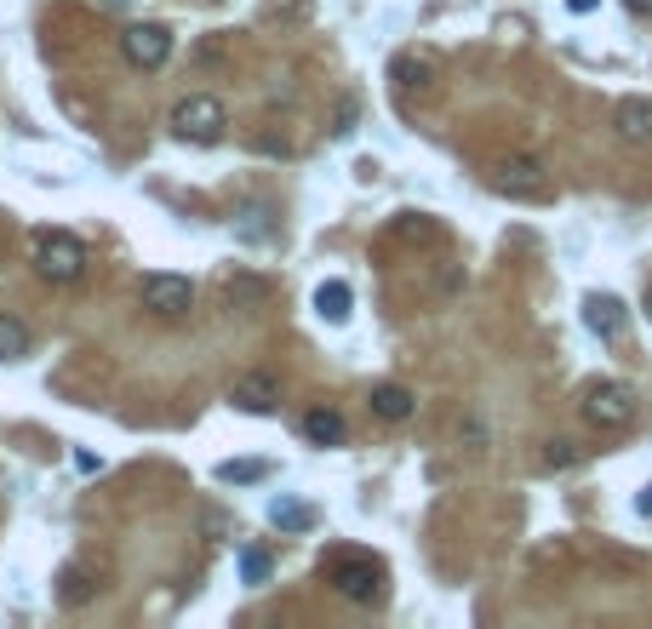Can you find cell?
Instances as JSON below:
<instances>
[{
    "label": "cell",
    "mask_w": 652,
    "mask_h": 629,
    "mask_svg": "<svg viewBox=\"0 0 652 629\" xmlns=\"http://www.w3.org/2000/svg\"><path fill=\"white\" fill-rule=\"evenodd\" d=\"M326 584H333L344 601H361V607H372V601H384V561L344 549V556L326 561Z\"/></svg>",
    "instance_id": "obj_1"
},
{
    "label": "cell",
    "mask_w": 652,
    "mask_h": 629,
    "mask_svg": "<svg viewBox=\"0 0 652 629\" xmlns=\"http://www.w3.org/2000/svg\"><path fill=\"white\" fill-rule=\"evenodd\" d=\"M636 412H641V400H636V389H630V384H618V377H601V384H590V389H584V418L595 423L601 435L630 430Z\"/></svg>",
    "instance_id": "obj_2"
},
{
    "label": "cell",
    "mask_w": 652,
    "mask_h": 629,
    "mask_svg": "<svg viewBox=\"0 0 652 629\" xmlns=\"http://www.w3.org/2000/svg\"><path fill=\"white\" fill-rule=\"evenodd\" d=\"M223 126H230V115H223V104L212 92H189L172 104V132H178L184 143H218Z\"/></svg>",
    "instance_id": "obj_3"
},
{
    "label": "cell",
    "mask_w": 652,
    "mask_h": 629,
    "mask_svg": "<svg viewBox=\"0 0 652 629\" xmlns=\"http://www.w3.org/2000/svg\"><path fill=\"white\" fill-rule=\"evenodd\" d=\"M35 269L46 275V281L69 287V281H81V275H86V246L74 241L69 230H40L35 235Z\"/></svg>",
    "instance_id": "obj_4"
},
{
    "label": "cell",
    "mask_w": 652,
    "mask_h": 629,
    "mask_svg": "<svg viewBox=\"0 0 652 629\" xmlns=\"http://www.w3.org/2000/svg\"><path fill=\"white\" fill-rule=\"evenodd\" d=\"M492 189L510 195V200H549L556 195V178H549V166L538 155H510L492 166Z\"/></svg>",
    "instance_id": "obj_5"
},
{
    "label": "cell",
    "mask_w": 652,
    "mask_h": 629,
    "mask_svg": "<svg viewBox=\"0 0 652 629\" xmlns=\"http://www.w3.org/2000/svg\"><path fill=\"white\" fill-rule=\"evenodd\" d=\"M138 298H143V310H149V315L178 321V315H189V304H195V287L184 281V275H172V269H155V275H143Z\"/></svg>",
    "instance_id": "obj_6"
},
{
    "label": "cell",
    "mask_w": 652,
    "mask_h": 629,
    "mask_svg": "<svg viewBox=\"0 0 652 629\" xmlns=\"http://www.w3.org/2000/svg\"><path fill=\"white\" fill-rule=\"evenodd\" d=\"M120 58H127L132 69H166V58H172V30L166 23H132L127 35H120Z\"/></svg>",
    "instance_id": "obj_7"
},
{
    "label": "cell",
    "mask_w": 652,
    "mask_h": 629,
    "mask_svg": "<svg viewBox=\"0 0 652 629\" xmlns=\"http://www.w3.org/2000/svg\"><path fill=\"white\" fill-rule=\"evenodd\" d=\"M230 407H241V412H275L281 407V377L275 372H241L235 384H230Z\"/></svg>",
    "instance_id": "obj_8"
},
{
    "label": "cell",
    "mask_w": 652,
    "mask_h": 629,
    "mask_svg": "<svg viewBox=\"0 0 652 629\" xmlns=\"http://www.w3.org/2000/svg\"><path fill=\"white\" fill-rule=\"evenodd\" d=\"M613 132L624 143H652V104L647 97H624V104L613 109Z\"/></svg>",
    "instance_id": "obj_9"
},
{
    "label": "cell",
    "mask_w": 652,
    "mask_h": 629,
    "mask_svg": "<svg viewBox=\"0 0 652 629\" xmlns=\"http://www.w3.org/2000/svg\"><path fill=\"white\" fill-rule=\"evenodd\" d=\"M97 595V572L86 567V561H69L63 572H58V607H86V601Z\"/></svg>",
    "instance_id": "obj_10"
},
{
    "label": "cell",
    "mask_w": 652,
    "mask_h": 629,
    "mask_svg": "<svg viewBox=\"0 0 652 629\" xmlns=\"http://www.w3.org/2000/svg\"><path fill=\"white\" fill-rule=\"evenodd\" d=\"M412 389L407 384H372V412H379L384 423H407L412 418Z\"/></svg>",
    "instance_id": "obj_11"
},
{
    "label": "cell",
    "mask_w": 652,
    "mask_h": 629,
    "mask_svg": "<svg viewBox=\"0 0 652 629\" xmlns=\"http://www.w3.org/2000/svg\"><path fill=\"white\" fill-rule=\"evenodd\" d=\"M304 441H315V446H344V441H349V423H344L333 407H315V412H304Z\"/></svg>",
    "instance_id": "obj_12"
},
{
    "label": "cell",
    "mask_w": 652,
    "mask_h": 629,
    "mask_svg": "<svg viewBox=\"0 0 652 629\" xmlns=\"http://www.w3.org/2000/svg\"><path fill=\"white\" fill-rule=\"evenodd\" d=\"M584 321H590L595 338H618V333H624V304L601 292V298H590V304H584Z\"/></svg>",
    "instance_id": "obj_13"
},
{
    "label": "cell",
    "mask_w": 652,
    "mask_h": 629,
    "mask_svg": "<svg viewBox=\"0 0 652 629\" xmlns=\"http://www.w3.org/2000/svg\"><path fill=\"white\" fill-rule=\"evenodd\" d=\"M349 304H356V298H349V287H344V281H321V292H315V310H321V321L344 326V321H349Z\"/></svg>",
    "instance_id": "obj_14"
},
{
    "label": "cell",
    "mask_w": 652,
    "mask_h": 629,
    "mask_svg": "<svg viewBox=\"0 0 652 629\" xmlns=\"http://www.w3.org/2000/svg\"><path fill=\"white\" fill-rule=\"evenodd\" d=\"M23 356H30V326L0 310V361H23Z\"/></svg>",
    "instance_id": "obj_15"
},
{
    "label": "cell",
    "mask_w": 652,
    "mask_h": 629,
    "mask_svg": "<svg viewBox=\"0 0 652 629\" xmlns=\"http://www.w3.org/2000/svg\"><path fill=\"white\" fill-rule=\"evenodd\" d=\"M269 521H275V526H287V533H304V526H310L315 515L304 510V503H287V498H275V503H269Z\"/></svg>",
    "instance_id": "obj_16"
},
{
    "label": "cell",
    "mask_w": 652,
    "mask_h": 629,
    "mask_svg": "<svg viewBox=\"0 0 652 629\" xmlns=\"http://www.w3.org/2000/svg\"><path fill=\"white\" fill-rule=\"evenodd\" d=\"M235 230H241L246 241H269V235H275V223H269V212H264V207H246V212L235 218Z\"/></svg>",
    "instance_id": "obj_17"
},
{
    "label": "cell",
    "mask_w": 652,
    "mask_h": 629,
    "mask_svg": "<svg viewBox=\"0 0 652 629\" xmlns=\"http://www.w3.org/2000/svg\"><path fill=\"white\" fill-rule=\"evenodd\" d=\"M579 458H584L579 441H549V446H544V469H572Z\"/></svg>",
    "instance_id": "obj_18"
},
{
    "label": "cell",
    "mask_w": 652,
    "mask_h": 629,
    "mask_svg": "<svg viewBox=\"0 0 652 629\" xmlns=\"http://www.w3.org/2000/svg\"><path fill=\"white\" fill-rule=\"evenodd\" d=\"M264 475H269V469H264L258 458H241V464L230 458V464H218V481H264Z\"/></svg>",
    "instance_id": "obj_19"
},
{
    "label": "cell",
    "mask_w": 652,
    "mask_h": 629,
    "mask_svg": "<svg viewBox=\"0 0 652 629\" xmlns=\"http://www.w3.org/2000/svg\"><path fill=\"white\" fill-rule=\"evenodd\" d=\"M241 578H246V584H264V578H269V556H264V549H246V556H241Z\"/></svg>",
    "instance_id": "obj_20"
},
{
    "label": "cell",
    "mask_w": 652,
    "mask_h": 629,
    "mask_svg": "<svg viewBox=\"0 0 652 629\" xmlns=\"http://www.w3.org/2000/svg\"><path fill=\"white\" fill-rule=\"evenodd\" d=\"M223 292H230V304H246V298H264V281H230Z\"/></svg>",
    "instance_id": "obj_21"
},
{
    "label": "cell",
    "mask_w": 652,
    "mask_h": 629,
    "mask_svg": "<svg viewBox=\"0 0 652 629\" xmlns=\"http://www.w3.org/2000/svg\"><path fill=\"white\" fill-rule=\"evenodd\" d=\"M636 510H641V515H652V487H647V492L636 498Z\"/></svg>",
    "instance_id": "obj_22"
},
{
    "label": "cell",
    "mask_w": 652,
    "mask_h": 629,
    "mask_svg": "<svg viewBox=\"0 0 652 629\" xmlns=\"http://www.w3.org/2000/svg\"><path fill=\"white\" fill-rule=\"evenodd\" d=\"M567 7H572V12H595V0H567Z\"/></svg>",
    "instance_id": "obj_23"
},
{
    "label": "cell",
    "mask_w": 652,
    "mask_h": 629,
    "mask_svg": "<svg viewBox=\"0 0 652 629\" xmlns=\"http://www.w3.org/2000/svg\"><path fill=\"white\" fill-rule=\"evenodd\" d=\"M624 7H630V12H652V0H624Z\"/></svg>",
    "instance_id": "obj_24"
},
{
    "label": "cell",
    "mask_w": 652,
    "mask_h": 629,
    "mask_svg": "<svg viewBox=\"0 0 652 629\" xmlns=\"http://www.w3.org/2000/svg\"><path fill=\"white\" fill-rule=\"evenodd\" d=\"M647 321H652V287H647Z\"/></svg>",
    "instance_id": "obj_25"
}]
</instances>
